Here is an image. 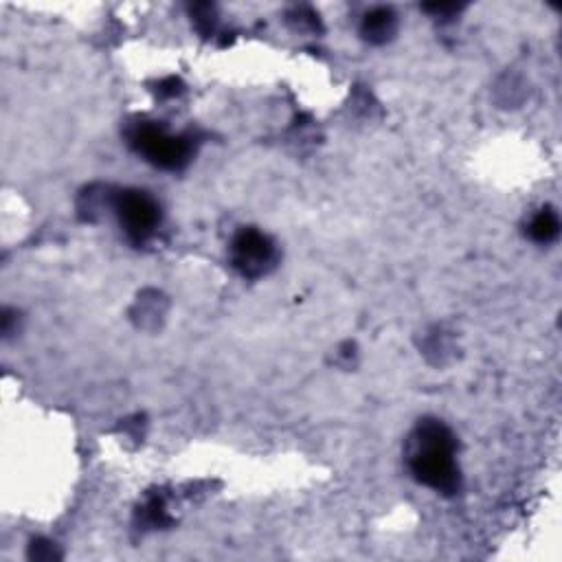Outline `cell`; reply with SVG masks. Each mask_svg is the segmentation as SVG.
I'll use <instances>...</instances> for the list:
<instances>
[{
    "instance_id": "6",
    "label": "cell",
    "mask_w": 562,
    "mask_h": 562,
    "mask_svg": "<svg viewBox=\"0 0 562 562\" xmlns=\"http://www.w3.org/2000/svg\"><path fill=\"white\" fill-rule=\"evenodd\" d=\"M558 231H560V220L551 209H540L529 222V237L538 244L553 241L558 237Z\"/></svg>"
},
{
    "instance_id": "1",
    "label": "cell",
    "mask_w": 562,
    "mask_h": 562,
    "mask_svg": "<svg viewBox=\"0 0 562 562\" xmlns=\"http://www.w3.org/2000/svg\"><path fill=\"white\" fill-rule=\"evenodd\" d=\"M454 452V435L437 419H422L408 437V468L413 476L441 494H457L461 487Z\"/></svg>"
},
{
    "instance_id": "2",
    "label": "cell",
    "mask_w": 562,
    "mask_h": 562,
    "mask_svg": "<svg viewBox=\"0 0 562 562\" xmlns=\"http://www.w3.org/2000/svg\"><path fill=\"white\" fill-rule=\"evenodd\" d=\"M130 145L156 167L182 169L191 158V143L184 136L169 134L154 123H136L130 130Z\"/></svg>"
},
{
    "instance_id": "3",
    "label": "cell",
    "mask_w": 562,
    "mask_h": 562,
    "mask_svg": "<svg viewBox=\"0 0 562 562\" xmlns=\"http://www.w3.org/2000/svg\"><path fill=\"white\" fill-rule=\"evenodd\" d=\"M114 213L121 228L134 244L147 241L160 224L158 202L140 189H123L114 195Z\"/></svg>"
},
{
    "instance_id": "5",
    "label": "cell",
    "mask_w": 562,
    "mask_h": 562,
    "mask_svg": "<svg viewBox=\"0 0 562 562\" xmlns=\"http://www.w3.org/2000/svg\"><path fill=\"white\" fill-rule=\"evenodd\" d=\"M397 29V18L391 9L386 7H375L371 11L364 13L362 22H360V33L364 35V40H369L371 44H384L393 37Z\"/></svg>"
},
{
    "instance_id": "4",
    "label": "cell",
    "mask_w": 562,
    "mask_h": 562,
    "mask_svg": "<svg viewBox=\"0 0 562 562\" xmlns=\"http://www.w3.org/2000/svg\"><path fill=\"white\" fill-rule=\"evenodd\" d=\"M233 266L248 279L261 277L274 261L272 241L257 228H241L231 244Z\"/></svg>"
}]
</instances>
